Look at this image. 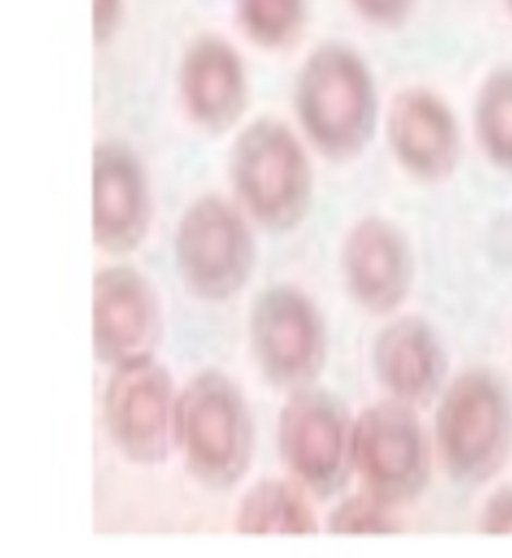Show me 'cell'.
I'll use <instances>...</instances> for the list:
<instances>
[{"instance_id": "obj_17", "label": "cell", "mask_w": 512, "mask_h": 558, "mask_svg": "<svg viewBox=\"0 0 512 558\" xmlns=\"http://www.w3.org/2000/svg\"><path fill=\"white\" fill-rule=\"evenodd\" d=\"M476 143L495 169L512 174V69L490 74L473 112Z\"/></svg>"}, {"instance_id": "obj_22", "label": "cell", "mask_w": 512, "mask_h": 558, "mask_svg": "<svg viewBox=\"0 0 512 558\" xmlns=\"http://www.w3.org/2000/svg\"><path fill=\"white\" fill-rule=\"evenodd\" d=\"M119 14V0H95V31L107 35Z\"/></svg>"}, {"instance_id": "obj_18", "label": "cell", "mask_w": 512, "mask_h": 558, "mask_svg": "<svg viewBox=\"0 0 512 558\" xmlns=\"http://www.w3.org/2000/svg\"><path fill=\"white\" fill-rule=\"evenodd\" d=\"M241 21L256 43L279 47L298 33L303 23V0H243Z\"/></svg>"}, {"instance_id": "obj_4", "label": "cell", "mask_w": 512, "mask_h": 558, "mask_svg": "<svg viewBox=\"0 0 512 558\" xmlns=\"http://www.w3.org/2000/svg\"><path fill=\"white\" fill-rule=\"evenodd\" d=\"M296 110L308 138L325 157H356L377 122V98L365 64L342 47L318 50L301 74Z\"/></svg>"}, {"instance_id": "obj_7", "label": "cell", "mask_w": 512, "mask_h": 558, "mask_svg": "<svg viewBox=\"0 0 512 558\" xmlns=\"http://www.w3.org/2000/svg\"><path fill=\"white\" fill-rule=\"evenodd\" d=\"M248 340L260 373L272 387L289 392L313 387L329 354L322 313L293 284H275L256 296Z\"/></svg>"}, {"instance_id": "obj_13", "label": "cell", "mask_w": 512, "mask_h": 558, "mask_svg": "<svg viewBox=\"0 0 512 558\" xmlns=\"http://www.w3.org/2000/svg\"><path fill=\"white\" fill-rule=\"evenodd\" d=\"M150 227V191L138 158L117 143L93 155V241L100 251L122 256L136 251Z\"/></svg>"}, {"instance_id": "obj_10", "label": "cell", "mask_w": 512, "mask_h": 558, "mask_svg": "<svg viewBox=\"0 0 512 558\" xmlns=\"http://www.w3.org/2000/svg\"><path fill=\"white\" fill-rule=\"evenodd\" d=\"M93 352L110 368L153 356L162 339V306L155 284L135 267L112 265L93 279Z\"/></svg>"}, {"instance_id": "obj_3", "label": "cell", "mask_w": 512, "mask_h": 558, "mask_svg": "<svg viewBox=\"0 0 512 558\" xmlns=\"http://www.w3.org/2000/svg\"><path fill=\"white\" fill-rule=\"evenodd\" d=\"M231 179L244 210L267 231H291L310 207V165L282 122L263 119L244 129L232 146Z\"/></svg>"}, {"instance_id": "obj_8", "label": "cell", "mask_w": 512, "mask_h": 558, "mask_svg": "<svg viewBox=\"0 0 512 558\" xmlns=\"http://www.w3.org/2000/svg\"><path fill=\"white\" fill-rule=\"evenodd\" d=\"M354 418L329 390H293L282 404L277 440L282 462L310 495H339L354 474Z\"/></svg>"}, {"instance_id": "obj_6", "label": "cell", "mask_w": 512, "mask_h": 558, "mask_svg": "<svg viewBox=\"0 0 512 558\" xmlns=\"http://www.w3.org/2000/svg\"><path fill=\"white\" fill-rule=\"evenodd\" d=\"M174 260L193 296L227 303L253 279L255 236L239 208L220 196H203L186 208L176 227Z\"/></svg>"}, {"instance_id": "obj_15", "label": "cell", "mask_w": 512, "mask_h": 558, "mask_svg": "<svg viewBox=\"0 0 512 558\" xmlns=\"http://www.w3.org/2000/svg\"><path fill=\"white\" fill-rule=\"evenodd\" d=\"M183 98L193 121L207 131H227L243 114V64L227 43L205 38L191 49L183 66Z\"/></svg>"}, {"instance_id": "obj_14", "label": "cell", "mask_w": 512, "mask_h": 558, "mask_svg": "<svg viewBox=\"0 0 512 558\" xmlns=\"http://www.w3.org/2000/svg\"><path fill=\"white\" fill-rule=\"evenodd\" d=\"M387 133L397 160L420 181L451 177L461 160L459 121L439 95L425 88H411L394 98Z\"/></svg>"}, {"instance_id": "obj_20", "label": "cell", "mask_w": 512, "mask_h": 558, "mask_svg": "<svg viewBox=\"0 0 512 558\" xmlns=\"http://www.w3.org/2000/svg\"><path fill=\"white\" fill-rule=\"evenodd\" d=\"M476 526L487 536H512V483L490 490L478 510Z\"/></svg>"}, {"instance_id": "obj_21", "label": "cell", "mask_w": 512, "mask_h": 558, "mask_svg": "<svg viewBox=\"0 0 512 558\" xmlns=\"http://www.w3.org/2000/svg\"><path fill=\"white\" fill-rule=\"evenodd\" d=\"M354 2L368 19L382 25H392L406 16L415 0H354Z\"/></svg>"}, {"instance_id": "obj_23", "label": "cell", "mask_w": 512, "mask_h": 558, "mask_svg": "<svg viewBox=\"0 0 512 558\" xmlns=\"http://www.w3.org/2000/svg\"><path fill=\"white\" fill-rule=\"evenodd\" d=\"M507 2H509V7H511V11H512V0H507Z\"/></svg>"}, {"instance_id": "obj_16", "label": "cell", "mask_w": 512, "mask_h": 558, "mask_svg": "<svg viewBox=\"0 0 512 558\" xmlns=\"http://www.w3.org/2000/svg\"><path fill=\"white\" fill-rule=\"evenodd\" d=\"M308 490L291 478H263L239 502L234 529L241 534H317L320 522Z\"/></svg>"}, {"instance_id": "obj_9", "label": "cell", "mask_w": 512, "mask_h": 558, "mask_svg": "<svg viewBox=\"0 0 512 558\" xmlns=\"http://www.w3.org/2000/svg\"><path fill=\"white\" fill-rule=\"evenodd\" d=\"M176 397L169 366L155 354L112 368L102 395V418L126 461L157 466L169 459Z\"/></svg>"}, {"instance_id": "obj_5", "label": "cell", "mask_w": 512, "mask_h": 558, "mask_svg": "<svg viewBox=\"0 0 512 558\" xmlns=\"http://www.w3.org/2000/svg\"><path fill=\"white\" fill-rule=\"evenodd\" d=\"M435 461L432 435L415 407L387 399L354 418L353 466L361 490L394 509L423 495Z\"/></svg>"}, {"instance_id": "obj_19", "label": "cell", "mask_w": 512, "mask_h": 558, "mask_svg": "<svg viewBox=\"0 0 512 558\" xmlns=\"http://www.w3.org/2000/svg\"><path fill=\"white\" fill-rule=\"evenodd\" d=\"M330 534H392L401 531L397 509L361 490L342 498L327 519Z\"/></svg>"}, {"instance_id": "obj_1", "label": "cell", "mask_w": 512, "mask_h": 558, "mask_svg": "<svg viewBox=\"0 0 512 558\" xmlns=\"http://www.w3.org/2000/svg\"><path fill=\"white\" fill-rule=\"evenodd\" d=\"M432 445L442 471L459 485H487L512 457V392L487 366L449 380L435 402Z\"/></svg>"}, {"instance_id": "obj_12", "label": "cell", "mask_w": 512, "mask_h": 558, "mask_svg": "<svg viewBox=\"0 0 512 558\" xmlns=\"http://www.w3.org/2000/svg\"><path fill=\"white\" fill-rule=\"evenodd\" d=\"M373 366L389 399L427 409L451 380V361L437 328L427 318L399 316L378 330Z\"/></svg>"}, {"instance_id": "obj_2", "label": "cell", "mask_w": 512, "mask_h": 558, "mask_svg": "<svg viewBox=\"0 0 512 558\" xmlns=\"http://www.w3.org/2000/svg\"><path fill=\"white\" fill-rule=\"evenodd\" d=\"M255 442L251 407L231 377L208 368L179 390L174 449L198 485L208 490L239 485L253 464Z\"/></svg>"}, {"instance_id": "obj_11", "label": "cell", "mask_w": 512, "mask_h": 558, "mask_svg": "<svg viewBox=\"0 0 512 558\" xmlns=\"http://www.w3.org/2000/svg\"><path fill=\"white\" fill-rule=\"evenodd\" d=\"M341 270L354 303L370 315L394 313L415 284V256L399 227L385 219L356 222L341 251Z\"/></svg>"}]
</instances>
